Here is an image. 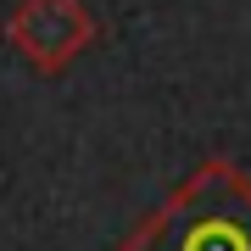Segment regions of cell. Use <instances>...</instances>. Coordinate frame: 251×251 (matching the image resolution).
I'll list each match as a JSON object with an SVG mask.
<instances>
[{"instance_id":"6da1fadb","label":"cell","mask_w":251,"mask_h":251,"mask_svg":"<svg viewBox=\"0 0 251 251\" xmlns=\"http://www.w3.org/2000/svg\"><path fill=\"white\" fill-rule=\"evenodd\" d=\"M117 251H251V179L229 156H206L117 240Z\"/></svg>"},{"instance_id":"7a4b0ae2","label":"cell","mask_w":251,"mask_h":251,"mask_svg":"<svg viewBox=\"0 0 251 251\" xmlns=\"http://www.w3.org/2000/svg\"><path fill=\"white\" fill-rule=\"evenodd\" d=\"M95 39L100 23L84 0H17L6 17V45L45 78H62Z\"/></svg>"}]
</instances>
